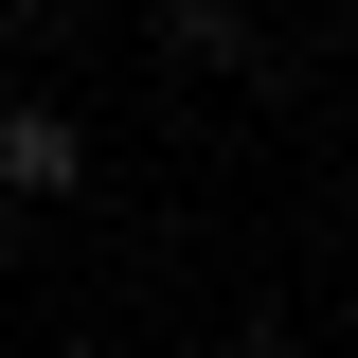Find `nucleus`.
I'll return each mask as SVG.
<instances>
[{
  "mask_svg": "<svg viewBox=\"0 0 358 358\" xmlns=\"http://www.w3.org/2000/svg\"><path fill=\"white\" fill-rule=\"evenodd\" d=\"M0 268H18V197H0Z\"/></svg>",
  "mask_w": 358,
  "mask_h": 358,
  "instance_id": "obj_3",
  "label": "nucleus"
},
{
  "mask_svg": "<svg viewBox=\"0 0 358 358\" xmlns=\"http://www.w3.org/2000/svg\"><path fill=\"white\" fill-rule=\"evenodd\" d=\"M90 179V126L72 108H0V197H72Z\"/></svg>",
  "mask_w": 358,
  "mask_h": 358,
  "instance_id": "obj_1",
  "label": "nucleus"
},
{
  "mask_svg": "<svg viewBox=\"0 0 358 358\" xmlns=\"http://www.w3.org/2000/svg\"><path fill=\"white\" fill-rule=\"evenodd\" d=\"M162 36L197 54V72H233V54H251V18H233V0H162Z\"/></svg>",
  "mask_w": 358,
  "mask_h": 358,
  "instance_id": "obj_2",
  "label": "nucleus"
},
{
  "mask_svg": "<svg viewBox=\"0 0 358 358\" xmlns=\"http://www.w3.org/2000/svg\"><path fill=\"white\" fill-rule=\"evenodd\" d=\"M0 18H54V0H0Z\"/></svg>",
  "mask_w": 358,
  "mask_h": 358,
  "instance_id": "obj_4",
  "label": "nucleus"
}]
</instances>
